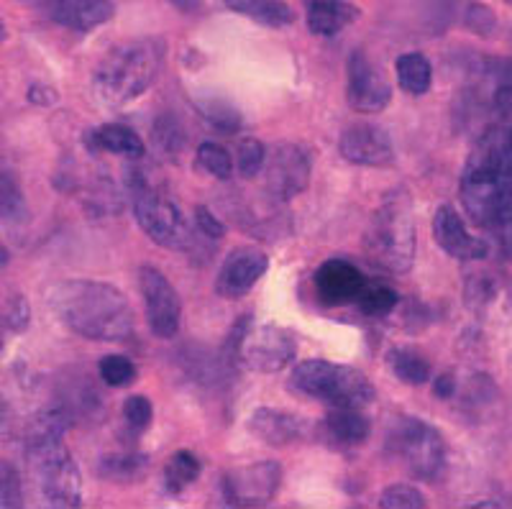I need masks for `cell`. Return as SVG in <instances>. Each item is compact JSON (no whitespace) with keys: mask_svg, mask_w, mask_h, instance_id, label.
<instances>
[{"mask_svg":"<svg viewBox=\"0 0 512 509\" xmlns=\"http://www.w3.org/2000/svg\"><path fill=\"white\" fill-rule=\"evenodd\" d=\"M461 205L484 228L512 223V123H495L461 172Z\"/></svg>","mask_w":512,"mask_h":509,"instance_id":"1","label":"cell"},{"mask_svg":"<svg viewBox=\"0 0 512 509\" xmlns=\"http://www.w3.org/2000/svg\"><path fill=\"white\" fill-rule=\"evenodd\" d=\"M54 313L88 341L118 343L134 333V310L118 287L95 279H67L49 292Z\"/></svg>","mask_w":512,"mask_h":509,"instance_id":"2","label":"cell"},{"mask_svg":"<svg viewBox=\"0 0 512 509\" xmlns=\"http://www.w3.org/2000/svg\"><path fill=\"white\" fill-rule=\"evenodd\" d=\"M164 64L162 39H128L100 59L95 70V95L111 108L144 95L159 77Z\"/></svg>","mask_w":512,"mask_h":509,"instance_id":"3","label":"cell"},{"mask_svg":"<svg viewBox=\"0 0 512 509\" xmlns=\"http://www.w3.org/2000/svg\"><path fill=\"white\" fill-rule=\"evenodd\" d=\"M367 254L379 269L408 274L415 264L413 200L405 187L387 192L367 228Z\"/></svg>","mask_w":512,"mask_h":509,"instance_id":"4","label":"cell"},{"mask_svg":"<svg viewBox=\"0 0 512 509\" xmlns=\"http://www.w3.org/2000/svg\"><path fill=\"white\" fill-rule=\"evenodd\" d=\"M290 389L328 407H367L374 400V387L354 366L308 359L292 369Z\"/></svg>","mask_w":512,"mask_h":509,"instance_id":"5","label":"cell"},{"mask_svg":"<svg viewBox=\"0 0 512 509\" xmlns=\"http://www.w3.org/2000/svg\"><path fill=\"white\" fill-rule=\"evenodd\" d=\"M128 190L134 200V215L141 231L152 238L157 246L172 251L187 249L190 243V223L180 205L162 190L152 187L141 174L128 177Z\"/></svg>","mask_w":512,"mask_h":509,"instance_id":"6","label":"cell"},{"mask_svg":"<svg viewBox=\"0 0 512 509\" xmlns=\"http://www.w3.org/2000/svg\"><path fill=\"white\" fill-rule=\"evenodd\" d=\"M31 474L39 486L44 502L52 507H80L82 504V476L75 458L67 451L64 440H49L39 446H26Z\"/></svg>","mask_w":512,"mask_h":509,"instance_id":"7","label":"cell"},{"mask_svg":"<svg viewBox=\"0 0 512 509\" xmlns=\"http://www.w3.org/2000/svg\"><path fill=\"white\" fill-rule=\"evenodd\" d=\"M390 451L408 466L415 479L433 481L446 466V443L433 425L402 417L390 433Z\"/></svg>","mask_w":512,"mask_h":509,"instance_id":"8","label":"cell"},{"mask_svg":"<svg viewBox=\"0 0 512 509\" xmlns=\"http://www.w3.org/2000/svg\"><path fill=\"white\" fill-rule=\"evenodd\" d=\"M236 356L246 369L274 374L295 361L297 338L282 325H254L241 336Z\"/></svg>","mask_w":512,"mask_h":509,"instance_id":"9","label":"cell"},{"mask_svg":"<svg viewBox=\"0 0 512 509\" xmlns=\"http://www.w3.org/2000/svg\"><path fill=\"white\" fill-rule=\"evenodd\" d=\"M310 182V159L300 146L280 144L267 151L264 164V190L272 203H290L305 192Z\"/></svg>","mask_w":512,"mask_h":509,"instance_id":"10","label":"cell"},{"mask_svg":"<svg viewBox=\"0 0 512 509\" xmlns=\"http://www.w3.org/2000/svg\"><path fill=\"white\" fill-rule=\"evenodd\" d=\"M139 287L146 305V323H149V330L157 338H162V341L175 338L182 323V305L175 287L154 267L139 269Z\"/></svg>","mask_w":512,"mask_h":509,"instance_id":"11","label":"cell"},{"mask_svg":"<svg viewBox=\"0 0 512 509\" xmlns=\"http://www.w3.org/2000/svg\"><path fill=\"white\" fill-rule=\"evenodd\" d=\"M280 479L282 469L280 463L274 461L231 469L221 481L223 497H226L228 504H236V507H262L277 494Z\"/></svg>","mask_w":512,"mask_h":509,"instance_id":"12","label":"cell"},{"mask_svg":"<svg viewBox=\"0 0 512 509\" xmlns=\"http://www.w3.org/2000/svg\"><path fill=\"white\" fill-rule=\"evenodd\" d=\"M349 105L359 113H382L392 100V87L387 75L364 52H354L349 59Z\"/></svg>","mask_w":512,"mask_h":509,"instance_id":"13","label":"cell"},{"mask_svg":"<svg viewBox=\"0 0 512 509\" xmlns=\"http://www.w3.org/2000/svg\"><path fill=\"white\" fill-rule=\"evenodd\" d=\"M269 267V256L256 246H246V249H236L226 256L221 272L216 279V292L226 300H241L249 295L259 279L264 277Z\"/></svg>","mask_w":512,"mask_h":509,"instance_id":"14","label":"cell"},{"mask_svg":"<svg viewBox=\"0 0 512 509\" xmlns=\"http://www.w3.org/2000/svg\"><path fill=\"white\" fill-rule=\"evenodd\" d=\"M341 157L359 167H387L395 162V146H392L390 134L379 126H367L356 123L346 128L341 141H338Z\"/></svg>","mask_w":512,"mask_h":509,"instance_id":"15","label":"cell"},{"mask_svg":"<svg viewBox=\"0 0 512 509\" xmlns=\"http://www.w3.org/2000/svg\"><path fill=\"white\" fill-rule=\"evenodd\" d=\"M433 238L448 256H454L459 261H479L487 256V243L464 226V220L456 213L454 205H441L436 210V215H433Z\"/></svg>","mask_w":512,"mask_h":509,"instance_id":"16","label":"cell"},{"mask_svg":"<svg viewBox=\"0 0 512 509\" xmlns=\"http://www.w3.org/2000/svg\"><path fill=\"white\" fill-rule=\"evenodd\" d=\"M364 274L349 264V261L331 259L315 272V292H318L320 302L328 307H344L356 305L361 290H364Z\"/></svg>","mask_w":512,"mask_h":509,"instance_id":"17","label":"cell"},{"mask_svg":"<svg viewBox=\"0 0 512 509\" xmlns=\"http://www.w3.org/2000/svg\"><path fill=\"white\" fill-rule=\"evenodd\" d=\"M323 443L336 451L359 448L372 433V420L364 407H328L326 417L318 425Z\"/></svg>","mask_w":512,"mask_h":509,"instance_id":"18","label":"cell"},{"mask_svg":"<svg viewBox=\"0 0 512 509\" xmlns=\"http://www.w3.org/2000/svg\"><path fill=\"white\" fill-rule=\"evenodd\" d=\"M482 87L477 100H482L489 116L497 123H512V59H492L482 64Z\"/></svg>","mask_w":512,"mask_h":509,"instance_id":"19","label":"cell"},{"mask_svg":"<svg viewBox=\"0 0 512 509\" xmlns=\"http://www.w3.org/2000/svg\"><path fill=\"white\" fill-rule=\"evenodd\" d=\"M54 24L75 31H93L113 16L111 0H41Z\"/></svg>","mask_w":512,"mask_h":509,"instance_id":"20","label":"cell"},{"mask_svg":"<svg viewBox=\"0 0 512 509\" xmlns=\"http://www.w3.org/2000/svg\"><path fill=\"white\" fill-rule=\"evenodd\" d=\"M249 430L259 440L272 448H285L303 435V420L292 412L274 410V407H259L251 412Z\"/></svg>","mask_w":512,"mask_h":509,"instance_id":"21","label":"cell"},{"mask_svg":"<svg viewBox=\"0 0 512 509\" xmlns=\"http://www.w3.org/2000/svg\"><path fill=\"white\" fill-rule=\"evenodd\" d=\"M308 29L315 36H336L359 16L349 0H303Z\"/></svg>","mask_w":512,"mask_h":509,"instance_id":"22","label":"cell"},{"mask_svg":"<svg viewBox=\"0 0 512 509\" xmlns=\"http://www.w3.org/2000/svg\"><path fill=\"white\" fill-rule=\"evenodd\" d=\"M93 141L98 149L111 151V154H118V157H126L131 162L144 157V141L136 134L134 128L123 126V123H105V126L95 128Z\"/></svg>","mask_w":512,"mask_h":509,"instance_id":"23","label":"cell"},{"mask_svg":"<svg viewBox=\"0 0 512 509\" xmlns=\"http://www.w3.org/2000/svg\"><path fill=\"white\" fill-rule=\"evenodd\" d=\"M231 11L249 16L256 24L269 26V29H282L295 21V11L285 6L282 0H223Z\"/></svg>","mask_w":512,"mask_h":509,"instance_id":"24","label":"cell"},{"mask_svg":"<svg viewBox=\"0 0 512 509\" xmlns=\"http://www.w3.org/2000/svg\"><path fill=\"white\" fill-rule=\"evenodd\" d=\"M146 471H149V458L136 451L105 453L98 463V474L108 481H118V484L144 479Z\"/></svg>","mask_w":512,"mask_h":509,"instance_id":"25","label":"cell"},{"mask_svg":"<svg viewBox=\"0 0 512 509\" xmlns=\"http://www.w3.org/2000/svg\"><path fill=\"white\" fill-rule=\"evenodd\" d=\"M72 417L64 410H39L29 417L24 430V446H39L49 440H64Z\"/></svg>","mask_w":512,"mask_h":509,"instance_id":"26","label":"cell"},{"mask_svg":"<svg viewBox=\"0 0 512 509\" xmlns=\"http://www.w3.org/2000/svg\"><path fill=\"white\" fill-rule=\"evenodd\" d=\"M397 82L400 87L405 90L408 95H425L431 90V82H433V67L428 62V57H423L420 52H410V54H402L397 59Z\"/></svg>","mask_w":512,"mask_h":509,"instance_id":"27","label":"cell"},{"mask_svg":"<svg viewBox=\"0 0 512 509\" xmlns=\"http://www.w3.org/2000/svg\"><path fill=\"white\" fill-rule=\"evenodd\" d=\"M387 364H390L392 374L410 387H423L431 379V364L413 348H392Z\"/></svg>","mask_w":512,"mask_h":509,"instance_id":"28","label":"cell"},{"mask_svg":"<svg viewBox=\"0 0 512 509\" xmlns=\"http://www.w3.org/2000/svg\"><path fill=\"white\" fill-rule=\"evenodd\" d=\"M200 476L198 458L190 451H177L164 466V489L169 494H182Z\"/></svg>","mask_w":512,"mask_h":509,"instance_id":"29","label":"cell"},{"mask_svg":"<svg viewBox=\"0 0 512 509\" xmlns=\"http://www.w3.org/2000/svg\"><path fill=\"white\" fill-rule=\"evenodd\" d=\"M397 302H400V297H397V292L392 287L379 282H367L364 290H361L359 300H356V307L364 315H369V318H384V315H390L395 310Z\"/></svg>","mask_w":512,"mask_h":509,"instance_id":"30","label":"cell"},{"mask_svg":"<svg viewBox=\"0 0 512 509\" xmlns=\"http://www.w3.org/2000/svg\"><path fill=\"white\" fill-rule=\"evenodd\" d=\"M152 144L157 146V151L164 154V157H180V151L185 149V131H182V126L177 123V118L162 116L154 123Z\"/></svg>","mask_w":512,"mask_h":509,"instance_id":"31","label":"cell"},{"mask_svg":"<svg viewBox=\"0 0 512 509\" xmlns=\"http://www.w3.org/2000/svg\"><path fill=\"white\" fill-rule=\"evenodd\" d=\"M198 164L210 174V177H216V180H228L233 174V169H236L231 154H228L223 146L210 144V141L198 146Z\"/></svg>","mask_w":512,"mask_h":509,"instance_id":"32","label":"cell"},{"mask_svg":"<svg viewBox=\"0 0 512 509\" xmlns=\"http://www.w3.org/2000/svg\"><path fill=\"white\" fill-rule=\"evenodd\" d=\"M264 164H267V149L259 139H244L236 151V172L244 177V180H254L256 174L262 172Z\"/></svg>","mask_w":512,"mask_h":509,"instance_id":"33","label":"cell"},{"mask_svg":"<svg viewBox=\"0 0 512 509\" xmlns=\"http://www.w3.org/2000/svg\"><path fill=\"white\" fill-rule=\"evenodd\" d=\"M98 371H100V379H103L108 387H126V384L134 382V376H136L134 364H131L126 356H118V353L100 359Z\"/></svg>","mask_w":512,"mask_h":509,"instance_id":"34","label":"cell"},{"mask_svg":"<svg viewBox=\"0 0 512 509\" xmlns=\"http://www.w3.org/2000/svg\"><path fill=\"white\" fill-rule=\"evenodd\" d=\"M379 507L384 509H420L425 507V497L410 484H390L379 497Z\"/></svg>","mask_w":512,"mask_h":509,"instance_id":"35","label":"cell"},{"mask_svg":"<svg viewBox=\"0 0 512 509\" xmlns=\"http://www.w3.org/2000/svg\"><path fill=\"white\" fill-rule=\"evenodd\" d=\"M26 218V200L18 190L16 180L3 172V220L6 223H16V220Z\"/></svg>","mask_w":512,"mask_h":509,"instance_id":"36","label":"cell"},{"mask_svg":"<svg viewBox=\"0 0 512 509\" xmlns=\"http://www.w3.org/2000/svg\"><path fill=\"white\" fill-rule=\"evenodd\" d=\"M123 417H126V423L136 430H146L152 425L154 417V407L152 402L141 397V394H134V397H128L126 405H123Z\"/></svg>","mask_w":512,"mask_h":509,"instance_id":"37","label":"cell"},{"mask_svg":"<svg viewBox=\"0 0 512 509\" xmlns=\"http://www.w3.org/2000/svg\"><path fill=\"white\" fill-rule=\"evenodd\" d=\"M31 323V307L26 302V297L13 295L11 300L6 302V310H3V325L13 333H24Z\"/></svg>","mask_w":512,"mask_h":509,"instance_id":"38","label":"cell"},{"mask_svg":"<svg viewBox=\"0 0 512 509\" xmlns=\"http://www.w3.org/2000/svg\"><path fill=\"white\" fill-rule=\"evenodd\" d=\"M0 489H3V509H16L24 504V497H21V481H18V474L13 466L3 463V474H0Z\"/></svg>","mask_w":512,"mask_h":509,"instance_id":"39","label":"cell"},{"mask_svg":"<svg viewBox=\"0 0 512 509\" xmlns=\"http://www.w3.org/2000/svg\"><path fill=\"white\" fill-rule=\"evenodd\" d=\"M203 113H205V118L213 123V126L221 128V131H226V134L239 131V126H241L239 113H233L226 103H208L203 108Z\"/></svg>","mask_w":512,"mask_h":509,"instance_id":"40","label":"cell"},{"mask_svg":"<svg viewBox=\"0 0 512 509\" xmlns=\"http://www.w3.org/2000/svg\"><path fill=\"white\" fill-rule=\"evenodd\" d=\"M466 26L474 31L477 36H489L495 31V13L489 11L487 6H479V3H472V6L466 8V16H464Z\"/></svg>","mask_w":512,"mask_h":509,"instance_id":"41","label":"cell"},{"mask_svg":"<svg viewBox=\"0 0 512 509\" xmlns=\"http://www.w3.org/2000/svg\"><path fill=\"white\" fill-rule=\"evenodd\" d=\"M497 295V282L489 274H479V277L469 279V290H466V297L472 302L474 307L487 305L492 297Z\"/></svg>","mask_w":512,"mask_h":509,"instance_id":"42","label":"cell"},{"mask_svg":"<svg viewBox=\"0 0 512 509\" xmlns=\"http://www.w3.org/2000/svg\"><path fill=\"white\" fill-rule=\"evenodd\" d=\"M195 226H198L200 231H203L208 238H223V236H226V226H223L221 220L210 213L205 205L195 208Z\"/></svg>","mask_w":512,"mask_h":509,"instance_id":"43","label":"cell"},{"mask_svg":"<svg viewBox=\"0 0 512 509\" xmlns=\"http://www.w3.org/2000/svg\"><path fill=\"white\" fill-rule=\"evenodd\" d=\"M29 100L34 105H47L49 108V105H57L59 95L54 93L49 85H41V82H36V85L29 87Z\"/></svg>","mask_w":512,"mask_h":509,"instance_id":"44","label":"cell"},{"mask_svg":"<svg viewBox=\"0 0 512 509\" xmlns=\"http://www.w3.org/2000/svg\"><path fill=\"white\" fill-rule=\"evenodd\" d=\"M456 379L454 374H443L436 379V397H441V400H448V397H454L456 394Z\"/></svg>","mask_w":512,"mask_h":509,"instance_id":"45","label":"cell"},{"mask_svg":"<svg viewBox=\"0 0 512 509\" xmlns=\"http://www.w3.org/2000/svg\"><path fill=\"white\" fill-rule=\"evenodd\" d=\"M169 6H175L177 11L182 13H195L200 11V6H203V0H167Z\"/></svg>","mask_w":512,"mask_h":509,"instance_id":"46","label":"cell"},{"mask_svg":"<svg viewBox=\"0 0 512 509\" xmlns=\"http://www.w3.org/2000/svg\"><path fill=\"white\" fill-rule=\"evenodd\" d=\"M500 241H502V249H505V254L512 256V223H507V226L500 228Z\"/></svg>","mask_w":512,"mask_h":509,"instance_id":"47","label":"cell"},{"mask_svg":"<svg viewBox=\"0 0 512 509\" xmlns=\"http://www.w3.org/2000/svg\"><path fill=\"white\" fill-rule=\"evenodd\" d=\"M505 3H507V6H512V0H505Z\"/></svg>","mask_w":512,"mask_h":509,"instance_id":"48","label":"cell"}]
</instances>
